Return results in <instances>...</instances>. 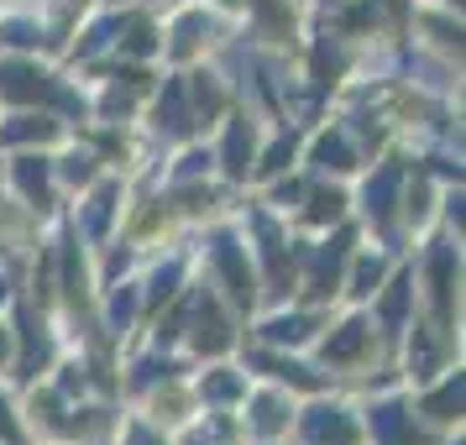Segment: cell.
<instances>
[{
  "label": "cell",
  "mask_w": 466,
  "mask_h": 445,
  "mask_svg": "<svg viewBox=\"0 0 466 445\" xmlns=\"http://www.w3.org/2000/svg\"><path fill=\"white\" fill-rule=\"evenodd\" d=\"M0 95H5V100H47V106L85 110L79 95H68V89L37 64H0Z\"/></svg>",
  "instance_id": "cell-1"
},
{
  "label": "cell",
  "mask_w": 466,
  "mask_h": 445,
  "mask_svg": "<svg viewBox=\"0 0 466 445\" xmlns=\"http://www.w3.org/2000/svg\"><path fill=\"white\" fill-rule=\"evenodd\" d=\"M210 262H215V278L226 283L231 304L252 309V298H257V278H252V262H247V252H241V241H236L231 231H220V236L210 241Z\"/></svg>",
  "instance_id": "cell-2"
},
{
  "label": "cell",
  "mask_w": 466,
  "mask_h": 445,
  "mask_svg": "<svg viewBox=\"0 0 466 445\" xmlns=\"http://www.w3.org/2000/svg\"><path fill=\"white\" fill-rule=\"evenodd\" d=\"M304 440L309 445H357V420H351V409H340V403H315L304 420Z\"/></svg>",
  "instance_id": "cell-3"
},
{
  "label": "cell",
  "mask_w": 466,
  "mask_h": 445,
  "mask_svg": "<svg viewBox=\"0 0 466 445\" xmlns=\"http://www.w3.org/2000/svg\"><path fill=\"white\" fill-rule=\"evenodd\" d=\"M346 257H351V231H340L336 241H325L315 247V268H309V294L315 298H330L340 288V268H346Z\"/></svg>",
  "instance_id": "cell-4"
},
{
  "label": "cell",
  "mask_w": 466,
  "mask_h": 445,
  "mask_svg": "<svg viewBox=\"0 0 466 445\" xmlns=\"http://www.w3.org/2000/svg\"><path fill=\"white\" fill-rule=\"evenodd\" d=\"M451 288H456V247H435L430 252V294H435V315H441V325H451V309H456V298H451Z\"/></svg>",
  "instance_id": "cell-5"
},
{
  "label": "cell",
  "mask_w": 466,
  "mask_h": 445,
  "mask_svg": "<svg viewBox=\"0 0 466 445\" xmlns=\"http://www.w3.org/2000/svg\"><path fill=\"white\" fill-rule=\"evenodd\" d=\"M367 346H372V330H367V319H351V325H340L336 336L325 340V361H330V367H346V361H357Z\"/></svg>",
  "instance_id": "cell-6"
},
{
  "label": "cell",
  "mask_w": 466,
  "mask_h": 445,
  "mask_svg": "<svg viewBox=\"0 0 466 445\" xmlns=\"http://www.w3.org/2000/svg\"><path fill=\"white\" fill-rule=\"evenodd\" d=\"M16 184H22V194L37 205V210H47V199H53V173H47V157H16Z\"/></svg>",
  "instance_id": "cell-7"
},
{
  "label": "cell",
  "mask_w": 466,
  "mask_h": 445,
  "mask_svg": "<svg viewBox=\"0 0 466 445\" xmlns=\"http://www.w3.org/2000/svg\"><path fill=\"white\" fill-rule=\"evenodd\" d=\"M220 157H226V173H231V178H247V168H252V126H247V121H231V126H226Z\"/></svg>",
  "instance_id": "cell-8"
},
{
  "label": "cell",
  "mask_w": 466,
  "mask_h": 445,
  "mask_svg": "<svg viewBox=\"0 0 466 445\" xmlns=\"http://www.w3.org/2000/svg\"><path fill=\"white\" fill-rule=\"evenodd\" d=\"M424 414L435 424H451V420H461V372H451V378L424 399Z\"/></svg>",
  "instance_id": "cell-9"
},
{
  "label": "cell",
  "mask_w": 466,
  "mask_h": 445,
  "mask_svg": "<svg viewBox=\"0 0 466 445\" xmlns=\"http://www.w3.org/2000/svg\"><path fill=\"white\" fill-rule=\"evenodd\" d=\"M315 336V319L309 315H278L262 325V340L268 346H299V340H309Z\"/></svg>",
  "instance_id": "cell-10"
},
{
  "label": "cell",
  "mask_w": 466,
  "mask_h": 445,
  "mask_svg": "<svg viewBox=\"0 0 466 445\" xmlns=\"http://www.w3.org/2000/svg\"><path fill=\"white\" fill-rule=\"evenodd\" d=\"M157 131H168V137H184V131H189V106H184V85H178V79L163 89V106H157Z\"/></svg>",
  "instance_id": "cell-11"
},
{
  "label": "cell",
  "mask_w": 466,
  "mask_h": 445,
  "mask_svg": "<svg viewBox=\"0 0 466 445\" xmlns=\"http://www.w3.org/2000/svg\"><path fill=\"white\" fill-rule=\"evenodd\" d=\"M315 163L319 168H336V173H351L357 168V152H351V142H346L340 131H325L315 142Z\"/></svg>",
  "instance_id": "cell-12"
},
{
  "label": "cell",
  "mask_w": 466,
  "mask_h": 445,
  "mask_svg": "<svg viewBox=\"0 0 466 445\" xmlns=\"http://www.w3.org/2000/svg\"><path fill=\"white\" fill-rule=\"evenodd\" d=\"M58 137V121H47V116H16L11 126L0 131V142L11 147V142H53Z\"/></svg>",
  "instance_id": "cell-13"
},
{
  "label": "cell",
  "mask_w": 466,
  "mask_h": 445,
  "mask_svg": "<svg viewBox=\"0 0 466 445\" xmlns=\"http://www.w3.org/2000/svg\"><path fill=\"white\" fill-rule=\"evenodd\" d=\"M393 189H399V168H382L378 178H367V215L372 220L393 215Z\"/></svg>",
  "instance_id": "cell-14"
},
{
  "label": "cell",
  "mask_w": 466,
  "mask_h": 445,
  "mask_svg": "<svg viewBox=\"0 0 466 445\" xmlns=\"http://www.w3.org/2000/svg\"><path fill=\"white\" fill-rule=\"evenodd\" d=\"M116 199H121V189H116V184H100V189H95V199L85 205V231L89 236H106L110 215H116Z\"/></svg>",
  "instance_id": "cell-15"
},
{
  "label": "cell",
  "mask_w": 466,
  "mask_h": 445,
  "mask_svg": "<svg viewBox=\"0 0 466 445\" xmlns=\"http://www.w3.org/2000/svg\"><path fill=\"white\" fill-rule=\"evenodd\" d=\"M226 319H220V304H215L210 294H205V304H199V346H205V351H220V346H226Z\"/></svg>",
  "instance_id": "cell-16"
},
{
  "label": "cell",
  "mask_w": 466,
  "mask_h": 445,
  "mask_svg": "<svg viewBox=\"0 0 466 445\" xmlns=\"http://www.w3.org/2000/svg\"><path fill=\"white\" fill-rule=\"evenodd\" d=\"M241 388H247V382L236 378L231 367H215V372H205V382H199V393H205L210 403H231V399H241Z\"/></svg>",
  "instance_id": "cell-17"
},
{
  "label": "cell",
  "mask_w": 466,
  "mask_h": 445,
  "mask_svg": "<svg viewBox=\"0 0 466 445\" xmlns=\"http://www.w3.org/2000/svg\"><path fill=\"white\" fill-rule=\"evenodd\" d=\"M289 414H294V409L283 403V393H262V399H257V420H252V430H262V435H278V430L289 424Z\"/></svg>",
  "instance_id": "cell-18"
},
{
  "label": "cell",
  "mask_w": 466,
  "mask_h": 445,
  "mask_svg": "<svg viewBox=\"0 0 466 445\" xmlns=\"http://www.w3.org/2000/svg\"><path fill=\"white\" fill-rule=\"evenodd\" d=\"M409 298H414V278L403 273V278H393V294H388V298L378 304V315H382V325H388V330H393V325L403 319V309H409Z\"/></svg>",
  "instance_id": "cell-19"
},
{
  "label": "cell",
  "mask_w": 466,
  "mask_h": 445,
  "mask_svg": "<svg viewBox=\"0 0 466 445\" xmlns=\"http://www.w3.org/2000/svg\"><path fill=\"white\" fill-rule=\"evenodd\" d=\"M273 378H283V382H299V388H319V378L304 367V361H283V357H257Z\"/></svg>",
  "instance_id": "cell-20"
},
{
  "label": "cell",
  "mask_w": 466,
  "mask_h": 445,
  "mask_svg": "<svg viewBox=\"0 0 466 445\" xmlns=\"http://www.w3.org/2000/svg\"><path fill=\"white\" fill-rule=\"evenodd\" d=\"M340 215H346V194L340 189H319L315 205H309V220H315V226H330V220H340Z\"/></svg>",
  "instance_id": "cell-21"
},
{
  "label": "cell",
  "mask_w": 466,
  "mask_h": 445,
  "mask_svg": "<svg viewBox=\"0 0 466 445\" xmlns=\"http://www.w3.org/2000/svg\"><path fill=\"white\" fill-rule=\"evenodd\" d=\"M378 283H382V257H361L357 278H351V294L367 298V294H378Z\"/></svg>",
  "instance_id": "cell-22"
},
{
  "label": "cell",
  "mask_w": 466,
  "mask_h": 445,
  "mask_svg": "<svg viewBox=\"0 0 466 445\" xmlns=\"http://www.w3.org/2000/svg\"><path fill=\"white\" fill-rule=\"evenodd\" d=\"M64 178H68V184H89V178H95V157H89V152L64 157Z\"/></svg>",
  "instance_id": "cell-23"
},
{
  "label": "cell",
  "mask_w": 466,
  "mask_h": 445,
  "mask_svg": "<svg viewBox=\"0 0 466 445\" xmlns=\"http://www.w3.org/2000/svg\"><path fill=\"white\" fill-rule=\"evenodd\" d=\"M194 106H199V116H215L220 110V89L205 85V74H194Z\"/></svg>",
  "instance_id": "cell-24"
},
{
  "label": "cell",
  "mask_w": 466,
  "mask_h": 445,
  "mask_svg": "<svg viewBox=\"0 0 466 445\" xmlns=\"http://www.w3.org/2000/svg\"><path fill=\"white\" fill-rule=\"evenodd\" d=\"M131 315H137V288H121V294L110 298V319H116V330H121Z\"/></svg>",
  "instance_id": "cell-25"
},
{
  "label": "cell",
  "mask_w": 466,
  "mask_h": 445,
  "mask_svg": "<svg viewBox=\"0 0 466 445\" xmlns=\"http://www.w3.org/2000/svg\"><path fill=\"white\" fill-rule=\"evenodd\" d=\"M173 283H178V262H168V268H157L152 273V298H168Z\"/></svg>",
  "instance_id": "cell-26"
},
{
  "label": "cell",
  "mask_w": 466,
  "mask_h": 445,
  "mask_svg": "<svg viewBox=\"0 0 466 445\" xmlns=\"http://www.w3.org/2000/svg\"><path fill=\"white\" fill-rule=\"evenodd\" d=\"M121 47H127V53H137V58H142V53H152V47H157V43H152V26H137V32H131V43H121Z\"/></svg>",
  "instance_id": "cell-27"
},
{
  "label": "cell",
  "mask_w": 466,
  "mask_h": 445,
  "mask_svg": "<svg viewBox=\"0 0 466 445\" xmlns=\"http://www.w3.org/2000/svg\"><path fill=\"white\" fill-rule=\"evenodd\" d=\"M289 157H294V137H289V142H278V147L268 152V163H262V173H273V168H283V163H289Z\"/></svg>",
  "instance_id": "cell-28"
},
{
  "label": "cell",
  "mask_w": 466,
  "mask_h": 445,
  "mask_svg": "<svg viewBox=\"0 0 466 445\" xmlns=\"http://www.w3.org/2000/svg\"><path fill=\"white\" fill-rule=\"evenodd\" d=\"M127 440H131V445H163V440H157V435L147 430V424H131V435H127Z\"/></svg>",
  "instance_id": "cell-29"
},
{
  "label": "cell",
  "mask_w": 466,
  "mask_h": 445,
  "mask_svg": "<svg viewBox=\"0 0 466 445\" xmlns=\"http://www.w3.org/2000/svg\"><path fill=\"white\" fill-rule=\"evenodd\" d=\"M0 435H5V440H16V424H11V409H5V403H0Z\"/></svg>",
  "instance_id": "cell-30"
},
{
  "label": "cell",
  "mask_w": 466,
  "mask_h": 445,
  "mask_svg": "<svg viewBox=\"0 0 466 445\" xmlns=\"http://www.w3.org/2000/svg\"><path fill=\"white\" fill-rule=\"evenodd\" d=\"M0 361H11V330L0 325Z\"/></svg>",
  "instance_id": "cell-31"
},
{
  "label": "cell",
  "mask_w": 466,
  "mask_h": 445,
  "mask_svg": "<svg viewBox=\"0 0 466 445\" xmlns=\"http://www.w3.org/2000/svg\"><path fill=\"white\" fill-rule=\"evenodd\" d=\"M5 294H11V288H5V273H0V304H5Z\"/></svg>",
  "instance_id": "cell-32"
},
{
  "label": "cell",
  "mask_w": 466,
  "mask_h": 445,
  "mask_svg": "<svg viewBox=\"0 0 466 445\" xmlns=\"http://www.w3.org/2000/svg\"><path fill=\"white\" fill-rule=\"evenodd\" d=\"M189 445H210V440H199V435H194V440H189Z\"/></svg>",
  "instance_id": "cell-33"
}]
</instances>
